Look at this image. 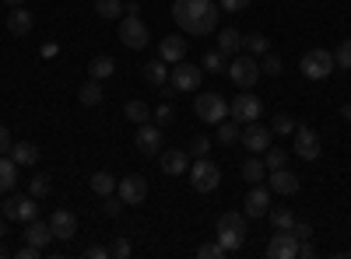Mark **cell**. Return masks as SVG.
I'll use <instances>...</instances> for the list:
<instances>
[{
  "instance_id": "obj_30",
  "label": "cell",
  "mask_w": 351,
  "mask_h": 259,
  "mask_svg": "<svg viewBox=\"0 0 351 259\" xmlns=\"http://www.w3.org/2000/svg\"><path fill=\"white\" fill-rule=\"evenodd\" d=\"M95 11H99V18H106V21H120V18L127 14V8L120 4V0H95Z\"/></svg>"
},
{
  "instance_id": "obj_51",
  "label": "cell",
  "mask_w": 351,
  "mask_h": 259,
  "mask_svg": "<svg viewBox=\"0 0 351 259\" xmlns=\"http://www.w3.org/2000/svg\"><path fill=\"white\" fill-rule=\"evenodd\" d=\"M84 256H88V259H109V249H102V245H88Z\"/></svg>"
},
{
  "instance_id": "obj_29",
  "label": "cell",
  "mask_w": 351,
  "mask_h": 259,
  "mask_svg": "<svg viewBox=\"0 0 351 259\" xmlns=\"http://www.w3.org/2000/svg\"><path fill=\"white\" fill-rule=\"evenodd\" d=\"M88 74H92L95 81H106V77L116 74V60H112V56H95V60L88 64Z\"/></svg>"
},
{
  "instance_id": "obj_5",
  "label": "cell",
  "mask_w": 351,
  "mask_h": 259,
  "mask_svg": "<svg viewBox=\"0 0 351 259\" xmlns=\"http://www.w3.org/2000/svg\"><path fill=\"white\" fill-rule=\"evenodd\" d=\"M190 186L197 193H215L221 186V168L211 161V158H197L190 165Z\"/></svg>"
},
{
  "instance_id": "obj_16",
  "label": "cell",
  "mask_w": 351,
  "mask_h": 259,
  "mask_svg": "<svg viewBox=\"0 0 351 259\" xmlns=\"http://www.w3.org/2000/svg\"><path fill=\"white\" fill-rule=\"evenodd\" d=\"M267 256L271 259H295L299 256V238L291 232H278L271 242H267Z\"/></svg>"
},
{
  "instance_id": "obj_17",
  "label": "cell",
  "mask_w": 351,
  "mask_h": 259,
  "mask_svg": "<svg viewBox=\"0 0 351 259\" xmlns=\"http://www.w3.org/2000/svg\"><path fill=\"white\" fill-rule=\"evenodd\" d=\"M271 210V186L256 182L250 193H246V217H263Z\"/></svg>"
},
{
  "instance_id": "obj_15",
  "label": "cell",
  "mask_w": 351,
  "mask_h": 259,
  "mask_svg": "<svg viewBox=\"0 0 351 259\" xmlns=\"http://www.w3.org/2000/svg\"><path fill=\"white\" fill-rule=\"evenodd\" d=\"M49 232H53V238H60V242H71L74 235H77V217L71 214V210H53V217H49Z\"/></svg>"
},
{
  "instance_id": "obj_33",
  "label": "cell",
  "mask_w": 351,
  "mask_h": 259,
  "mask_svg": "<svg viewBox=\"0 0 351 259\" xmlns=\"http://www.w3.org/2000/svg\"><path fill=\"white\" fill-rule=\"evenodd\" d=\"M243 46L250 49V56H263V53H271V39H267V36H260V32L243 36Z\"/></svg>"
},
{
  "instance_id": "obj_19",
  "label": "cell",
  "mask_w": 351,
  "mask_h": 259,
  "mask_svg": "<svg viewBox=\"0 0 351 259\" xmlns=\"http://www.w3.org/2000/svg\"><path fill=\"white\" fill-rule=\"evenodd\" d=\"M158 165L165 176H183V172H190V151H162Z\"/></svg>"
},
{
  "instance_id": "obj_31",
  "label": "cell",
  "mask_w": 351,
  "mask_h": 259,
  "mask_svg": "<svg viewBox=\"0 0 351 259\" xmlns=\"http://www.w3.org/2000/svg\"><path fill=\"white\" fill-rule=\"evenodd\" d=\"M271 224L274 232H291V224H295V214H291V207H271Z\"/></svg>"
},
{
  "instance_id": "obj_48",
  "label": "cell",
  "mask_w": 351,
  "mask_h": 259,
  "mask_svg": "<svg viewBox=\"0 0 351 259\" xmlns=\"http://www.w3.org/2000/svg\"><path fill=\"white\" fill-rule=\"evenodd\" d=\"M246 4H250V0H218V8H221V11H243Z\"/></svg>"
},
{
  "instance_id": "obj_12",
  "label": "cell",
  "mask_w": 351,
  "mask_h": 259,
  "mask_svg": "<svg viewBox=\"0 0 351 259\" xmlns=\"http://www.w3.org/2000/svg\"><path fill=\"white\" fill-rule=\"evenodd\" d=\"M291 151H295L302 161H316L319 158V137L313 126H295V144H291Z\"/></svg>"
},
{
  "instance_id": "obj_55",
  "label": "cell",
  "mask_w": 351,
  "mask_h": 259,
  "mask_svg": "<svg viewBox=\"0 0 351 259\" xmlns=\"http://www.w3.org/2000/svg\"><path fill=\"white\" fill-rule=\"evenodd\" d=\"M341 116H344V120H351V102H344V105H341Z\"/></svg>"
},
{
  "instance_id": "obj_35",
  "label": "cell",
  "mask_w": 351,
  "mask_h": 259,
  "mask_svg": "<svg viewBox=\"0 0 351 259\" xmlns=\"http://www.w3.org/2000/svg\"><path fill=\"white\" fill-rule=\"evenodd\" d=\"M239 133H243V130H239L236 123H228V120L218 123V144H225V148H232V144L239 140Z\"/></svg>"
},
{
  "instance_id": "obj_7",
  "label": "cell",
  "mask_w": 351,
  "mask_h": 259,
  "mask_svg": "<svg viewBox=\"0 0 351 259\" xmlns=\"http://www.w3.org/2000/svg\"><path fill=\"white\" fill-rule=\"evenodd\" d=\"M148 25L141 21V14H123L120 18V42L127 46V49H144L148 46Z\"/></svg>"
},
{
  "instance_id": "obj_14",
  "label": "cell",
  "mask_w": 351,
  "mask_h": 259,
  "mask_svg": "<svg viewBox=\"0 0 351 259\" xmlns=\"http://www.w3.org/2000/svg\"><path fill=\"white\" fill-rule=\"evenodd\" d=\"M134 144H137L141 154H162V126L141 123L137 133H134Z\"/></svg>"
},
{
  "instance_id": "obj_20",
  "label": "cell",
  "mask_w": 351,
  "mask_h": 259,
  "mask_svg": "<svg viewBox=\"0 0 351 259\" xmlns=\"http://www.w3.org/2000/svg\"><path fill=\"white\" fill-rule=\"evenodd\" d=\"M158 56L172 67V64H180V60H186V39H180V36H169V39H162L158 42Z\"/></svg>"
},
{
  "instance_id": "obj_8",
  "label": "cell",
  "mask_w": 351,
  "mask_h": 259,
  "mask_svg": "<svg viewBox=\"0 0 351 259\" xmlns=\"http://www.w3.org/2000/svg\"><path fill=\"white\" fill-rule=\"evenodd\" d=\"M200 77H204V67H193V64H172L169 70V84L176 92H197L200 88Z\"/></svg>"
},
{
  "instance_id": "obj_6",
  "label": "cell",
  "mask_w": 351,
  "mask_h": 259,
  "mask_svg": "<svg viewBox=\"0 0 351 259\" xmlns=\"http://www.w3.org/2000/svg\"><path fill=\"white\" fill-rule=\"evenodd\" d=\"M225 74L232 77V84H239V88H253L256 77H260V64H256V56H232Z\"/></svg>"
},
{
  "instance_id": "obj_25",
  "label": "cell",
  "mask_w": 351,
  "mask_h": 259,
  "mask_svg": "<svg viewBox=\"0 0 351 259\" xmlns=\"http://www.w3.org/2000/svg\"><path fill=\"white\" fill-rule=\"evenodd\" d=\"M144 81H148L152 88H162V84L169 81V64L162 60V56H158V60H152L148 67H144Z\"/></svg>"
},
{
  "instance_id": "obj_38",
  "label": "cell",
  "mask_w": 351,
  "mask_h": 259,
  "mask_svg": "<svg viewBox=\"0 0 351 259\" xmlns=\"http://www.w3.org/2000/svg\"><path fill=\"white\" fill-rule=\"evenodd\" d=\"M263 165H267V172H274V168H285V165H288V151L267 148V151H263Z\"/></svg>"
},
{
  "instance_id": "obj_39",
  "label": "cell",
  "mask_w": 351,
  "mask_h": 259,
  "mask_svg": "<svg viewBox=\"0 0 351 259\" xmlns=\"http://www.w3.org/2000/svg\"><path fill=\"white\" fill-rule=\"evenodd\" d=\"M49 193H53V182H49V176H36L32 182H28V196L43 200V196H49Z\"/></svg>"
},
{
  "instance_id": "obj_2",
  "label": "cell",
  "mask_w": 351,
  "mask_h": 259,
  "mask_svg": "<svg viewBox=\"0 0 351 259\" xmlns=\"http://www.w3.org/2000/svg\"><path fill=\"white\" fill-rule=\"evenodd\" d=\"M218 242H221L225 252L243 249V242H246V214H239V210H225V214L218 217Z\"/></svg>"
},
{
  "instance_id": "obj_26",
  "label": "cell",
  "mask_w": 351,
  "mask_h": 259,
  "mask_svg": "<svg viewBox=\"0 0 351 259\" xmlns=\"http://www.w3.org/2000/svg\"><path fill=\"white\" fill-rule=\"evenodd\" d=\"M77 98H81V105H99V102L106 98V92H102V84H99L95 77H88V81L81 84V92H77Z\"/></svg>"
},
{
  "instance_id": "obj_46",
  "label": "cell",
  "mask_w": 351,
  "mask_h": 259,
  "mask_svg": "<svg viewBox=\"0 0 351 259\" xmlns=\"http://www.w3.org/2000/svg\"><path fill=\"white\" fill-rule=\"evenodd\" d=\"M109 256H116V259H127V256H130V242H127V238H112Z\"/></svg>"
},
{
  "instance_id": "obj_4",
  "label": "cell",
  "mask_w": 351,
  "mask_h": 259,
  "mask_svg": "<svg viewBox=\"0 0 351 259\" xmlns=\"http://www.w3.org/2000/svg\"><path fill=\"white\" fill-rule=\"evenodd\" d=\"M299 70H302V77H309V81H324V77H330V74L337 70L334 53H330V49H309L302 60H299Z\"/></svg>"
},
{
  "instance_id": "obj_45",
  "label": "cell",
  "mask_w": 351,
  "mask_h": 259,
  "mask_svg": "<svg viewBox=\"0 0 351 259\" xmlns=\"http://www.w3.org/2000/svg\"><path fill=\"white\" fill-rule=\"evenodd\" d=\"M208 151H211V140H208V137H193L190 154H193V158H208Z\"/></svg>"
},
{
  "instance_id": "obj_54",
  "label": "cell",
  "mask_w": 351,
  "mask_h": 259,
  "mask_svg": "<svg viewBox=\"0 0 351 259\" xmlns=\"http://www.w3.org/2000/svg\"><path fill=\"white\" fill-rule=\"evenodd\" d=\"M4 235H8V217L0 214V238H4Z\"/></svg>"
},
{
  "instance_id": "obj_28",
  "label": "cell",
  "mask_w": 351,
  "mask_h": 259,
  "mask_svg": "<svg viewBox=\"0 0 351 259\" xmlns=\"http://www.w3.org/2000/svg\"><path fill=\"white\" fill-rule=\"evenodd\" d=\"M218 49H221L225 56H236V53L243 49V32H236V28H225V32L218 36Z\"/></svg>"
},
{
  "instance_id": "obj_10",
  "label": "cell",
  "mask_w": 351,
  "mask_h": 259,
  "mask_svg": "<svg viewBox=\"0 0 351 259\" xmlns=\"http://www.w3.org/2000/svg\"><path fill=\"white\" fill-rule=\"evenodd\" d=\"M271 137H274V130L263 126L260 120H256V123H243V133H239V140L246 144V151H253V154L267 151V148H271Z\"/></svg>"
},
{
  "instance_id": "obj_43",
  "label": "cell",
  "mask_w": 351,
  "mask_h": 259,
  "mask_svg": "<svg viewBox=\"0 0 351 259\" xmlns=\"http://www.w3.org/2000/svg\"><path fill=\"white\" fill-rule=\"evenodd\" d=\"M271 130H274V133H281V137H288V133H295V120H291V116H285V112H281V116H274Z\"/></svg>"
},
{
  "instance_id": "obj_47",
  "label": "cell",
  "mask_w": 351,
  "mask_h": 259,
  "mask_svg": "<svg viewBox=\"0 0 351 259\" xmlns=\"http://www.w3.org/2000/svg\"><path fill=\"white\" fill-rule=\"evenodd\" d=\"M291 235H295L299 242L313 238V224H309V221H295V224H291Z\"/></svg>"
},
{
  "instance_id": "obj_3",
  "label": "cell",
  "mask_w": 351,
  "mask_h": 259,
  "mask_svg": "<svg viewBox=\"0 0 351 259\" xmlns=\"http://www.w3.org/2000/svg\"><path fill=\"white\" fill-rule=\"evenodd\" d=\"M193 112L204 120V123H221V120H228L232 116V102H225V95H218V92H204V95H197L193 98Z\"/></svg>"
},
{
  "instance_id": "obj_50",
  "label": "cell",
  "mask_w": 351,
  "mask_h": 259,
  "mask_svg": "<svg viewBox=\"0 0 351 259\" xmlns=\"http://www.w3.org/2000/svg\"><path fill=\"white\" fill-rule=\"evenodd\" d=\"M39 252H43V249H39V245H25V249H18V252H14V256H18V259H36V256H39Z\"/></svg>"
},
{
  "instance_id": "obj_53",
  "label": "cell",
  "mask_w": 351,
  "mask_h": 259,
  "mask_svg": "<svg viewBox=\"0 0 351 259\" xmlns=\"http://www.w3.org/2000/svg\"><path fill=\"white\" fill-rule=\"evenodd\" d=\"M43 56H56V42H46L43 46Z\"/></svg>"
},
{
  "instance_id": "obj_9",
  "label": "cell",
  "mask_w": 351,
  "mask_h": 259,
  "mask_svg": "<svg viewBox=\"0 0 351 259\" xmlns=\"http://www.w3.org/2000/svg\"><path fill=\"white\" fill-rule=\"evenodd\" d=\"M8 221H36L39 217V207H36V196H8L4 204H0Z\"/></svg>"
},
{
  "instance_id": "obj_42",
  "label": "cell",
  "mask_w": 351,
  "mask_h": 259,
  "mask_svg": "<svg viewBox=\"0 0 351 259\" xmlns=\"http://www.w3.org/2000/svg\"><path fill=\"white\" fill-rule=\"evenodd\" d=\"M334 64L344 67V70H351V39H341V46L334 49Z\"/></svg>"
},
{
  "instance_id": "obj_49",
  "label": "cell",
  "mask_w": 351,
  "mask_h": 259,
  "mask_svg": "<svg viewBox=\"0 0 351 259\" xmlns=\"http://www.w3.org/2000/svg\"><path fill=\"white\" fill-rule=\"evenodd\" d=\"M11 144H14V140H11L8 126H0V154H8V151H11Z\"/></svg>"
},
{
  "instance_id": "obj_36",
  "label": "cell",
  "mask_w": 351,
  "mask_h": 259,
  "mask_svg": "<svg viewBox=\"0 0 351 259\" xmlns=\"http://www.w3.org/2000/svg\"><path fill=\"white\" fill-rule=\"evenodd\" d=\"M225 67H228V56H225L221 49H215V53L204 56V70H208V74H221Z\"/></svg>"
},
{
  "instance_id": "obj_13",
  "label": "cell",
  "mask_w": 351,
  "mask_h": 259,
  "mask_svg": "<svg viewBox=\"0 0 351 259\" xmlns=\"http://www.w3.org/2000/svg\"><path fill=\"white\" fill-rule=\"evenodd\" d=\"M263 112V102L256 95H236L232 98V120L236 123H256Z\"/></svg>"
},
{
  "instance_id": "obj_41",
  "label": "cell",
  "mask_w": 351,
  "mask_h": 259,
  "mask_svg": "<svg viewBox=\"0 0 351 259\" xmlns=\"http://www.w3.org/2000/svg\"><path fill=\"white\" fill-rule=\"evenodd\" d=\"M197 256H200V259H225L228 252H225V249H221V242L215 238V242H204V245L197 249Z\"/></svg>"
},
{
  "instance_id": "obj_21",
  "label": "cell",
  "mask_w": 351,
  "mask_h": 259,
  "mask_svg": "<svg viewBox=\"0 0 351 259\" xmlns=\"http://www.w3.org/2000/svg\"><path fill=\"white\" fill-rule=\"evenodd\" d=\"M36 28V18H32V11H25V8H14V11H8V32L11 36H28Z\"/></svg>"
},
{
  "instance_id": "obj_22",
  "label": "cell",
  "mask_w": 351,
  "mask_h": 259,
  "mask_svg": "<svg viewBox=\"0 0 351 259\" xmlns=\"http://www.w3.org/2000/svg\"><path fill=\"white\" fill-rule=\"evenodd\" d=\"M25 242H28V245H39V249H46V245L53 242L49 221H46V224H43L39 217H36V221H28V228H25Z\"/></svg>"
},
{
  "instance_id": "obj_24",
  "label": "cell",
  "mask_w": 351,
  "mask_h": 259,
  "mask_svg": "<svg viewBox=\"0 0 351 259\" xmlns=\"http://www.w3.org/2000/svg\"><path fill=\"white\" fill-rule=\"evenodd\" d=\"M243 179H246L250 186H256V182L267 179V165H263V154H253V158L243 161Z\"/></svg>"
},
{
  "instance_id": "obj_18",
  "label": "cell",
  "mask_w": 351,
  "mask_h": 259,
  "mask_svg": "<svg viewBox=\"0 0 351 259\" xmlns=\"http://www.w3.org/2000/svg\"><path fill=\"white\" fill-rule=\"evenodd\" d=\"M267 186H271V193H281V196H295L299 193V176L295 172H288V168H274L271 172V179H267Z\"/></svg>"
},
{
  "instance_id": "obj_27",
  "label": "cell",
  "mask_w": 351,
  "mask_h": 259,
  "mask_svg": "<svg viewBox=\"0 0 351 259\" xmlns=\"http://www.w3.org/2000/svg\"><path fill=\"white\" fill-rule=\"evenodd\" d=\"M8 154L18 161V168H21V165H36V161H39L36 144H25V140H21V144H11V151H8Z\"/></svg>"
},
{
  "instance_id": "obj_52",
  "label": "cell",
  "mask_w": 351,
  "mask_h": 259,
  "mask_svg": "<svg viewBox=\"0 0 351 259\" xmlns=\"http://www.w3.org/2000/svg\"><path fill=\"white\" fill-rule=\"evenodd\" d=\"M299 256H302V259H309V256H316V245H313L309 238H306V242H299Z\"/></svg>"
},
{
  "instance_id": "obj_44",
  "label": "cell",
  "mask_w": 351,
  "mask_h": 259,
  "mask_svg": "<svg viewBox=\"0 0 351 259\" xmlns=\"http://www.w3.org/2000/svg\"><path fill=\"white\" fill-rule=\"evenodd\" d=\"M152 120H155L158 126H169V123L176 120V109H172V105L165 102V105H158V109H155V116H152Z\"/></svg>"
},
{
  "instance_id": "obj_11",
  "label": "cell",
  "mask_w": 351,
  "mask_h": 259,
  "mask_svg": "<svg viewBox=\"0 0 351 259\" xmlns=\"http://www.w3.org/2000/svg\"><path fill=\"white\" fill-rule=\"evenodd\" d=\"M116 193H120V200L127 207H137V204L148 200V179L144 176H127V179L116 182Z\"/></svg>"
},
{
  "instance_id": "obj_34",
  "label": "cell",
  "mask_w": 351,
  "mask_h": 259,
  "mask_svg": "<svg viewBox=\"0 0 351 259\" xmlns=\"http://www.w3.org/2000/svg\"><path fill=\"white\" fill-rule=\"evenodd\" d=\"M92 193H95V196L116 193V179L109 176V172H95V176H92Z\"/></svg>"
},
{
  "instance_id": "obj_32",
  "label": "cell",
  "mask_w": 351,
  "mask_h": 259,
  "mask_svg": "<svg viewBox=\"0 0 351 259\" xmlns=\"http://www.w3.org/2000/svg\"><path fill=\"white\" fill-rule=\"evenodd\" d=\"M152 116H155V112L148 109V102H141V98L127 102V120H130V123H137V126H141V123H148Z\"/></svg>"
},
{
  "instance_id": "obj_37",
  "label": "cell",
  "mask_w": 351,
  "mask_h": 259,
  "mask_svg": "<svg viewBox=\"0 0 351 259\" xmlns=\"http://www.w3.org/2000/svg\"><path fill=\"white\" fill-rule=\"evenodd\" d=\"M281 70H285L281 56H274V53H263V60H260V74H267V77H278Z\"/></svg>"
},
{
  "instance_id": "obj_23",
  "label": "cell",
  "mask_w": 351,
  "mask_h": 259,
  "mask_svg": "<svg viewBox=\"0 0 351 259\" xmlns=\"http://www.w3.org/2000/svg\"><path fill=\"white\" fill-rule=\"evenodd\" d=\"M18 186V161L11 154H0V193H11Z\"/></svg>"
},
{
  "instance_id": "obj_40",
  "label": "cell",
  "mask_w": 351,
  "mask_h": 259,
  "mask_svg": "<svg viewBox=\"0 0 351 259\" xmlns=\"http://www.w3.org/2000/svg\"><path fill=\"white\" fill-rule=\"evenodd\" d=\"M123 207H127V204L120 200V193H109V196H102V214H106V217H116Z\"/></svg>"
},
{
  "instance_id": "obj_56",
  "label": "cell",
  "mask_w": 351,
  "mask_h": 259,
  "mask_svg": "<svg viewBox=\"0 0 351 259\" xmlns=\"http://www.w3.org/2000/svg\"><path fill=\"white\" fill-rule=\"evenodd\" d=\"M4 4H8V8H21V4H25V0H4Z\"/></svg>"
},
{
  "instance_id": "obj_1",
  "label": "cell",
  "mask_w": 351,
  "mask_h": 259,
  "mask_svg": "<svg viewBox=\"0 0 351 259\" xmlns=\"http://www.w3.org/2000/svg\"><path fill=\"white\" fill-rule=\"evenodd\" d=\"M218 14H221V8L215 0H176L172 4V21L186 36H211L218 28Z\"/></svg>"
}]
</instances>
